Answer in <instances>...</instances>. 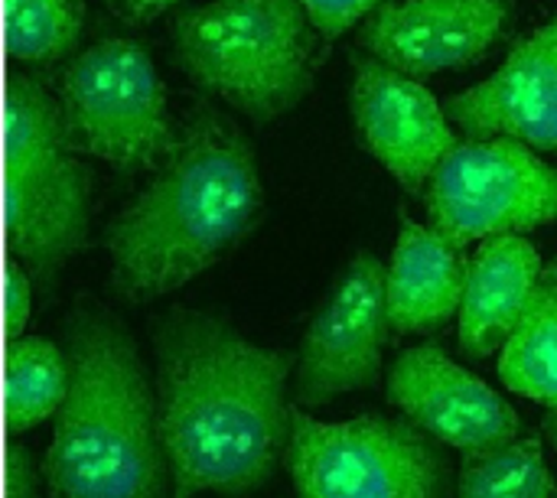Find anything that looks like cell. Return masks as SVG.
Returning <instances> with one entry per match:
<instances>
[{
    "mask_svg": "<svg viewBox=\"0 0 557 498\" xmlns=\"http://www.w3.org/2000/svg\"><path fill=\"white\" fill-rule=\"evenodd\" d=\"M457 498H557V480L545 463L542 440L525 437L499 453L467 457Z\"/></svg>",
    "mask_w": 557,
    "mask_h": 498,
    "instance_id": "ac0fdd59",
    "label": "cell"
},
{
    "mask_svg": "<svg viewBox=\"0 0 557 498\" xmlns=\"http://www.w3.org/2000/svg\"><path fill=\"white\" fill-rule=\"evenodd\" d=\"M382 3L388 0H300V7L307 10V16L313 20L323 39H336L349 26L372 16Z\"/></svg>",
    "mask_w": 557,
    "mask_h": 498,
    "instance_id": "ffe728a7",
    "label": "cell"
},
{
    "mask_svg": "<svg viewBox=\"0 0 557 498\" xmlns=\"http://www.w3.org/2000/svg\"><path fill=\"white\" fill-rule=\"evenodd\" d=\"M542 271L535 245L522 235H499L473 251L460 300V349L470 359L503 352L539 290Z\"/></svg>",
    "mask_w": 557,
    "mask_h": 498,
    "instance_id": "5bb4252c",
    "label": "cell"
},
{
    "mask_svg": "<svg viewBox=\"0 0 557 498\" xmlns=\"http://www.w3.org/2000/svg\"><path fill=\"white\" fill-rule=\"evenodd\" d=\"M317 33L300 0H209L170 23L186 78L255 124L284 117L310 95Z\"/></svg>",
    "mask_w": 557,
    "mask_h": 498,
    "instance_id": "277c9868",
    "label": "cell"
},
{
    "mask_svg": "<svg viewBox=\"0 0 557 498\" xmlns=\"http://www.w3.org/2000/svg\"><path fill=\"white\" fill-rule=\"evenodd\" d=\"M62 333L72 385L46 450L52 498H166L157 385L134 336L91 300L72 307Z\"/></svg>",
    "mask_w": 557,
    "mask_h": 498,
    "instance_id": "3957f363",
    "label": "cell"
},
{
    "mask_svg": "<svg viewBox=\"0 0 557 498\" xmlns=\"http://www.w3.org/2000/svg\"><path fill=\"white\" fill-rule=\"evenodd\" d=\"M499 378L516 395L557 411V264L542 271L522 323L503 346Z\"/></svg>",
    "mask_w": 557,
    "mask_h": 498,
    "instance_id": "2e32d148",
    "label": "cell"
},
{
    "mask_svg": "<svg viewBox=\"0 0 557 498\" xmlns=\"http://www.w3.org/2000/svg\"><path fill=\"white\" fill-rule=\"evenodd\" d=\"M72 365L65 346L46 336H20L7 349V424L29 431L55 418L69 398Z\"/></svg>",
    "mask_w": 557,
    "mask_h": 498,
    "instance_id": "e0dca14e",
    "label": "cell"
},
{
    "mask_svg": "<svg viewBox=\"0 0 557 498\" xmlns=\"http://www.w3.org/2000/svg\"><path fill=\"white\" fill-rule=\"evenodd\" d=\"M82 0H7V49L20 62H55L82 36Z\"/></svg>",
    "mask_w": 557,
    "mask_h": 498,
    "instance_id": "d6986e66",
    "label": "cell"
},
{
    "mask_svg": "<svg viewBox=\"0 0 557 498\" xmlns=\"http://www.w3.org/2000/svg\"><path fill=\"white\" fill-rule=\"evenodd\" d=\"M385 391L418 431L463 457H490L522 440L516 408L434 343L405 349Z\"/></svg>",
    "mask_w": 557,
    "mask_h": 498,
    "instance_id": "30bf717a",
    "label": "cell"
},
{
    "mask_svg": "<svg viewBox=\"0 0 557 498\" xmlns=\"http://www.w3.org/2000/svg\"><path fill=\"white\" fill-rule=\"evenodd\" d=\"M512 0H388L359 23L366 55L428 78L480 62L503 36Z\"/></svg>",
    "mask_w": 557,
    "mask_h": 498,
    "instance_id": "7c38bea8",
    "label": "cell"
},
{
    "mask_svg": "<svg viewBox=\"0 0 557 498\" xmlns=\"http://www.w3.org/2000/svg\"><path fill=\"white\" fill-rule=\"evenodd\" d=\"M388 329V267L372 251H362L336 277L300 339L294 375L300 411L375 388Z\"/></svg>",
    "mask_w": 557,
    "mask_h": 498,
    "instance_id": "9c48e42d",
    "label": "cell"
},
{
    "mask_svg": "<svg viewBox=\"0 0 557 498\" xmlns=\"http://www.w3.org/2000/svg\"><path fill=\"white\" fill-rule=\"evenodd\" d=\"M470 140H519L557 153V20L525 36L480 85L444 101Z\"/></svg>",
    "mask_w": 557,
    "mask_h": 498,
    "instance_id": "4fadbf2b",
    "label": "cell"
},
{
    "mask_svg": "<svg viewBox=\"0 0 557 498\" xmlns=\"http://www.w3.org/2000/svg\"><path fill=\"white\" fill-rule=\"evenodd\" d=\"M59 111L75 150L124 173L160 166L180 140L153 59L127 36L98 39L65 65Z\"/></svg>",
    "mask_w": 557,
    "mask_h": 498,
    "instance_id": "52a82bcc",
    "label": "cell"
},
{
    "mask_svg": "<svg viewBox=\"0 0 557 498\" xmlns=\"http://www.w3.org/2000/svg\"><path fill=\"white\" fill-rule=\"evenodd\" d=\"M287 470L297 498H450V466L411 421H317L294 408Z\"/></svg>",
    "mask_w": 557,
    "mask_h": 498,
    "instance_id": "8992f818",
    "label": "cell"
},
{
    "mask_svg": "<svg viewBox=\"0 0 557 498\" xmlns=\"http://www.w3.org/2000/svg\"><path fill=\"white\" fill-rule=\"evenodd\" d=\"M33 310V277L26 267L10 264L7 267V336L10 343L23 336Z\"/></svg>",
    "mask_w": 557,
    "mask_h": 498,
    "instance_id": "44dd1931",
    "label": "cell"
},
{
    "mask_svg": "<svg viewBox=\"0 0 557 498\" xmlns=\"http://www.w3.org/2000/svg\"><path fill=\"white\" fill-rule=\"evenodd\" d=\"M261 206L251 140L232 117L196 111L157 176L108 225L114 294L150 303L186 287L251 232Z\"/></svg>",
    "mask_w": 557,
    "mask_h": 498,
    "instance_id": "7a4b0ae2",
    "label": "cell"
},
{
    "mask_svg": "<svg viewBox=\"0 0 557 498\" xmlns=\"http://www.w3.org/2000/svg\"><path fill=\"white\" fill-rule=\"evenodd\" d=\"M7 460V498H36V466L29 450L10 447Z\"/></svg>",
    "mask_w": 557,
    "mask_h": 498,
    "instance_id": "7402d4cb",
    "label": "cell"
},
{
    "mask_svg": "<svg viewBox=\"0 0 557 498\" xmlns=\"http://www.w3.org/2000/svg\"><path fill=\"white\" fill-rule=\"evenodd\" d=\"M542 427H545V434H548V440H552V447H555L557 453V411H548V414H545Z\"/></svg>",
    "mask_w": 557,
    "mask_h": 498,
    "instance_id": "cb8c5ba5",
    "label": "cell"
},
{
    "mask_svg": "<svg viewBox=\"0 0 557 498\" xmlns=\"http://www.w3.org/2000/svg\"><path fill=\"white\" fill-rule=\"evenodd\" d=\"M431 228L467 248L557 222V166L519 140H463L428 183Z\"/></svg>",
    "mask_w": 557,
    "mask_h": 498,
    "instance_id": "ba28073f",
    "label": "cell"
},
{
    "mask_svg": "<svg viewBox=\"0 0 557 498\" xmlns=\"http://www.w3.org/2000/svg\"><path fill=\"white\" fill-rule=\"evenodd\" d=\"M91 176L65 134L59 101L36 78L7 91V235L33 284L49 290L85 248Z\"/></svg>",
    "mask_w": 557,
    "mask_h": 498,
    "instance_id": "5b68a950",
    "label": "cell"
},
{
    "mask_svg": "<svg viewBox=\"0 0 557 498\" xmlns=\"http://www.w3.org/2000/svg\"><path fill=\"white\" fill-rule=\"evenodd\" d=\"M153 359L173 498L248 496L271 483L290 447L294 356L222 316L170 310L153 320Z\"/></svg>",
    "mask_w": 557,
    "mask_h": 498,
    "instance_id": "6da1fadb",
    "label": "cell"
},
{
    "mask_svg": "<svg viewBox=\"0 0 557 498\" xmlns=\"http://www.w3.org/2000/svg\"><path fill=\"white\" fill-rule=\"evenodd\" d=\"M467 264L460 245L401 215V232L388 264V320L398 336L437 333L460 316Z\"/></svg>",
    "mask_w": 557,
    "mask_h": 498,
    "instance_id": "9a60e30c",
    "label": "cell"
},
{
    "mask_svg": "<svg viewBox=\"0 0 557 498\" xmlns=\"http://www.w3.org/2000/svg\"><path fill=\"white\" fill-rule=\"evenodd\" d=\"M124 16H131L134 23H147L160 13H166L170 7L183 3V0H111Z\"/></svg>",
    "mask_w": 557,
    "mask_h": 498,
    "instance_id": "603a6c76",
    "label": "cell"
},
{
    "mask_svg": "<svg viewBox=\"0 0 557 498\" xmlns=\"http://www.w3.org/2000/svg\"><path fill=\"white\" fill-rule=\"evenodd\" d=\"M352 78V117L366 150L411 196L424 192L441 163L463 144L444 104L411 75L359 55Z\"/></svg>",
    "mask_w": 557,
    "mask_h": 498,
    "instance_id": "8fae6325",
    "label": "cell"
}]
</instances>
